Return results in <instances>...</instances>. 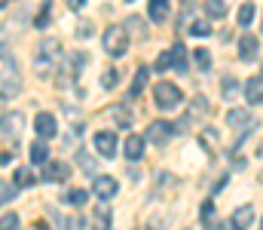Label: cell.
<instances>
[{
  "instance_id": "cb8c5ba5",
  "label": "cell",
  "mask_w": 263,
  "mask_h": 230,
  "mask_svg": "<svg viewBox=\"0 0 263 230\" xmlns=\"http://www.w3.org/2000/svg\"><path fill=\"white\" fill-rule=\"evenodd\" d=\"M28 151H31V163H49V148H46V141H34Z\"/></svg>"
},
{
  "instance_id": "484cf974",
  "label": "cell",
  "mask_w": 263,
  "mask_h": 230,
  "mask_svg": "<svg viewBox=\"0 0 263 230\" xmlns=\"http://www.w3.org/2000/svg\"><path fill=\"white\" fill-rule=\"evenodd\" d=\"M254 15H257V9H254V3H242V6H239V25H242V28H251V22H254Z\"/></svg>"
},
{
  "instance_id": "f6af8a7d",
  "label": "cell",
  "mask_w": 263,
  "mask_h": 230,
  "mask_svg": "<svg viewBox=\"0 0 263 230\" xmlns=\"http://www.w3.org/2000/svg\"><path fill=\"white\" fill-rule=\"evenodd\" d=\"M260 77H263V74H260Z\"/></svg>"
},
{
  "instance_id": "ba28073f",
  "label": "cell",
  "mask_w": 263,
  "mask_h": 230,
  "mask_svg": "<svg viewBox=\"0 0 263 230\" xmlns=\"http://www.w3.org/2000/svg\"><path fill=\"white\" fill-rule=\"evenodd\" d=\"M175 135V126L172 123H165V120H156V123H150V129H147V135L144 138H150V145H168V138Z\"/></svg>"
},
{
  "instance_id": "7402d4cb",
  "label": "cell",
  "mask_w": 263,
  "mask_h": 230,
  "mask_svg": "<svg viewBox=\"0 0 263 230\" xmlns=\"http://www.w3.org/2000/svg\"><path fill=\"white\" fill-rule=\"evenodd\" d=\"M92 221H95V224H92V230H110V209H107V206H98Z\"/></svg>"
},
{
  "instance_id": "ac0fdd59",
  "label": "cell",
  "mask_w": 263,
  "mask_h": 230,
  "mask_svg": "<svg viewBox=\"0 0 263 230\" xmlns=\"http://www.w3.org/2000/svg\"><path fill=\"white\" fill-rule=\"evenodd\" d=\"M168 12H172V6H168L165 0H153V3L147 6V15H150L153 22H165V19H168Z\"/></svg>"
},
{
  "instance_id": "e0dca14e",
  "label": "cell",
  "mask_w": 263,
  "mask_h": 230,
  "mask_svg": "<svg viewBox=\"0 0 263 230\" xmlns=\"http://www.w3.org/2000/svg\"><path fill=\"white\" fill-rule=\"evenodd\" d=\"M199 218H202V227H205V230H217V218H214V200H205V203H202Z\"/></svg>"
},
{
  "instance_id": "6da1fadb",
  "label": "cell",
  "mask_w": 263,
  "mask_h": 230,
  "mask_svg": "<svg viewBox=\"0 0 263 230\" xmlns=\"http://www.w3.org/2000/svg\"><path fill=\"white\" fill-rule=\"evenodd\" d=\"M153 101H156L159 111H178V108L184 104V92H181L175 83L162 80V83L153 86Z\"/></svg>"
},
{
  "instance_id": "f1b7e54d",
  "label": "cell",
  "mask_w": 263,
  "mask_h": 230,
  "mask_svg": "<svg viewBox=\"0 0 263 230\" xmlns=\"http://www.w3.org/2000/svg\"><path fill=\"white\" fill-rule=\"evenodd\" d=\"M31 184H37L34 172H31V169H18V172H15V187H31Z\"/></svg>"
},
{
  "instance_id": "7bdbcfd3",
  "label": "cell",
  "mask_w": 263,
  "mask_h": 230,
  "mask_svg": "<svg viewBox=\"0 0 263 230\" xmlns=\"http://www.w3.org/2000/svg\"><path fill=\"white\" fill-rule=\"evenodd\" d=\"M34 230H49V227H46V224H43V221H37V227H34Z\"/></svg>"
},
{
  "instance_id": "9c48e42d",
  "label": "cell",
  "mask_w": 263,
  "mask_h": 230,
  "mask_svg": "<svg viewBox=\"0 0 263 230\" xmlns=\"http://www.w3.org/2000/svg\"><path fill=\"white\" fill-rule=\"evenodd\" d=\"M117 190H120L117 178H110V175H95L92 178V193L98 200H110V197H117Z\"/></svg>"
},
{
  "instance_id": "8fae6325",
  "label": "cell",
  "mask_w": 263,
  "mask_h": 230,
  "mask_svg": "<svg viewBox=\"0 0 263 230\" xmlns=\"http://www.w3.org/2000/svg\"><path fill=\"white\" fill-rule=\"evenodd\" d=\"M257 56H260V40L254 34H242V40H239V59L242 62H254Z\"/></svg>"
},
{
  "instance_id": "d6986e66",
  "label": "cell",
  "mask_w": 263,
  "mask_h": 230,
  "mask_svg": "<svg viewBox=\"0 0 263 230\" xmlns=\"http://www.w3.org/2000/svg\"><path fill=\"white\" fill-rule=\"evenodd\" d=\"M110 120H114L117 126H123V129H126V126L132 123V111L126 108V104H114V108H110Z\"/></svg>"
},
{
  "instance_id": "b9f144b4",
  "label": "cell",
  "mask_w": 263,
  "mask_h": 230,
  "mask_svg": "<svg viewBox=\"0 0 263 230\" xmlns=\"http://www.w3.org/2000/svg\"><path fill=\"white\" fill-rule=\"evenodd\" d=\"M6 163H12V153H9V151L0 153V166H6Z\"/></svg>"
},
{
  "instance_id": "f546056e",
  "label": "cell",
  "mask_w": 263,
  "mask_h": 230,
  "mask_svg": "<svg viewBox=\"0 0 263 230\" xmlns=\"http://www.w3.org/2000/svg\"><path fill=\"white\" fill-rule=\"evenodd\" d=\"M15 190H18L15 184H9V181L0 178V206H3V203H12V200H15Z\"/></svg>"
},
{
  "instance_id": "d4e9b609",
  "label": "cell",
  "mask_w": 263,
  "mask_h": 230,
  "mask_svg": "<svg viewBox=\"0 0 263 230\" xmlns=\"http://www.w3.org/2000/svg\"><path fill=\"white\" fill-rule=\"evenodd\" d=\"M147 77H150V71H147V68H138V71H135V80H132V89H129L132 98H138V95H141V89H144Z\"/></svg>"
},
{
  "instance_id": "30bf717a",
  "label": "cell",
  "mask_w": 263,
  "mask_h": 230,
  "mask_svg": "<svg viewBox=\"0 0 263 230\" xmlns=\"http://www.w3.org/2000/svg\"><path fill=\"white\" fill-rule=\"evenodd\" d=\"M34 129H37V135H40V141H43V138H52V135L59 132V123H55V117H52L49 111H40V114L34 117Z\"/></svg>"
},
{
  "instance_id": "9a60e30c",
  "label": "cell",
  "mask_w": 263,
  "mask_h": 230,
  "mask_svg": "<svg viewBox=\"0 0 263 230\" xmlns=\"http://www.w3.org/2000/svg\"><path fill=\"white\" fill-rule=\"evenodd\" d=\"M245 98H248V104H260L263 101V77H251L245 83Z\"/></svg>"
},
{
  "instance_id": "3957f363",
  "label": "cell",
  "mask_w": 263,
  "mask_h": 230,
  "mask_svg": "<svg viewBox=\"0 0 263 230\" xmlns=\"http://www.w3.org/2000/svg\"><path fill=\"white\" fill-rule=\"evenodd\" d=\"M101 46H104V52L114 56V59L126 56V49H129V31L120 28V25H110V28L101 34Z\"/></svg>"
},
{
  "instance_id": "603a6c76",
  "label": "cell",
  "mask_w": 263,
  "mask_h": 230,
  "mask_svg": "<svg viewBox=\"0 0 263 230\" xmlns=\"http://www.w3.org/2000/svg\"><path fill=\"white\" fill-rule=\"evenodd\" d=\"M62 200H65L67 206H77V209H80V206H86V200H89V193H86L83 187H73V190H67L65 197H62Z\"/></svg>"
},
{
  "instance_id": "8d00e7d4",
  "label": "cell",
  "mask_w": 263,
  "mask_h": 230,
  "mask_svg": "<svg viewBox=\"0 0 263 230\" xmlns=\"http://www.w3.org/2000/svg\"><path fill=\"white\" fill-rule=\"evenodd\" d=\"M46 22H49V3H46V6L40 9V15L34 19V25H37V28H46Z\"/></svg>"
},
{
  "instance_id": "d6a6232c",
  "label": "cell",
  "mask_w": 263,
  "mask_h": 230,
  "mask_svg": "<svg viewBox=\"0 0 263 230\" xmlns=\"http://www.w3.org/2000/svg\"><path fill=\"white\" fill-rule=\"evenodd\" d=\"M117 83H120V74H117V68H107V71L101 74V86H104V89H114Z\"/></svg>"
},
{
  "instance_id": "e575fe53",
  "label": "cell",
  "mask_w": 263,
  "mask_h": 230,
  "mask_svg": "<svg viewBox=\"0 0 263 230\" xmlns=\"http://www.w3.org/2000/svg\"><path fill=\"white\" fill-rule=\"evenodd\" d=\"M220 92H223L227 98H233V95L239 92V83H236L233 77H223V83H220Z\"/></svg>"
},
{
  "instance_id": "7c38bea8",
  "label": "cell",
  "mask_w": 263,
  "mask_h": 230,
  "mask_svg": "<svg viewBox=\"0 0 263 230\" xmlns=\"http://www.w3.org/2000/svg\"><path fill=\"white\" fill-rule=\"evenodd\" d=\"M208 111H211L208 98H205V95H196V98H193V104H190V111H187V117H184V123H181L178 129H187V126H190L193 120H199V117H205Z\"/></svg>"
},
{
  "instance_id": "1f68e13d",
  "label": "cell",
  "mask_w": 263,
  "mask_h": 230,
  "mask_svg": "<svg viewBox=\"0 0 263 230\" xmlns=\"http://www.w3.org/2000/svg\"><path fill=\"white\" fill-rule=\"evenodd\" d=\"M187 31H190L193 37H208V34H211V28H208V22H205V19H196Z\"/></svg>"
},
{
  "instance_id": "2e32d148",
  "label": "cell",
  "mask_w": 263,
  "mask_h": 230,
  "mask_svg": "<svg viewBox=\"0 0 263 230\" xmlns=\"http://www.w3.org/2000/svg\"><path fill=\"white\" fill-rule=\"evenodd\" d=\"M144 135H126V156L129 160H141L144 156Z\"/></svg>"
},
{
  "instance_id": "4316f807",
  "label": "cell",
  "mask_w": 263,
  "mask_h": 230,
  "mask_svg": "<svg viewBox=\"0 0 263 230\" xmlns=\"http://www.w3.org/2000/svg\"><path fill=\"white\" fill-rule=\"evenodd\" d=\"M193 65H196L199 71H208V68H211V52H208V49H202V46L193 49Z\"/></svg>"
},
{
  "instance_id": "7a4b0ae2",
  "label": "cell",
  "mask_w": 263,
  "mask_h": 230,
  "mask_svg": "<svg viewBox=\"0 0 263 230\" xmlns=\"http://www.w3.org/2000/svg\"><path fill=\"white\" fill-rule=\"evenodd\" d=\"M62 59V43L55 40V37H43L40 40V46H37V71L46 77L52 74V65Z\"/></svg>"
},
{
  "instance_id": "52a82bcc",
  "label": "cell",
  "mask_w": 263,
  "mask_h": 230,
  "mask_svg": "<svg viewBox=\"0 0 263 230\" xmlns=\"http://www.w3.org/2000/svg\"><path fill=\"white\" fill-rule=\"evenodd\" d=\"M227 123H230L233 129H239V132H251V129L257 126V120L248 114V108H233V111L227 114Z\"/></svg>"
},
{
  "instance_id": "ffe728a7",
  "label": "cell",
  "mask_w": 263,
  "mask_h": 230,
  "mask_svg": "<svg viewBox=\"0 0 263 230\" xmlns=\"http://www.w3.org/2000/svg\"><path fill=\"white\" fill-rule=\"evenodd\" d=\"M227 12H230V6L223 0H208L205 3V15L208 19H227Z\"/></svg>"
},
{
  "instance_id": "5bb4252c",
  "label": "cell",
  "mask_w": 263,
  "mask_h": 230,
  "mask_svg": "<svg viewBox=\"0 0 263 230\" xmlns=\"http://www.w3.org/2000/svg\"><path fill=\"white\" fill-rule=\"evenodd\" d=\"M67 175H70V169H67V163H59V160H52V163H46V169H43V175H40V181H65Z\"/></svg>"
},
{
  "instance_id": "836d02e7",
  "label": "cell",
  "mask_w": 263,
  "mask_h": 230,
  "mask_svg": "<svg viewBox=\"0 0 263 230\" xmlns=\"http://www.w3.org/2000/svg\"><path fill=\"white\" fill-rule=\"evenodd\" d=\"M77 160H80V166H83V172H89V175H95V160L89 156L86 151H77Z\"/></svg>"
},
{
  "instance_id": "d590c367",
  "label": "cell",
  "mask_w": 263,
  "mask_h": 230,
  "mask_svg": "<svg viewBox=\"0 0 263 230\" xmlns=\"http://www.w3.org/2000/svg\"><path fill=\"white\" fill-rule=\"evenodd\" d=\"M52 218H55V230H70V224H73V221H67L62 212H52Z\"/></svg>"
},
{
  "instance_id": "4fadbf2b",
  "label": "cell",
  "mask_w": 263,
  "mask_h": 230,
  "mask_svg": "<svg viewBox=\"0 0 263 230\" xmlns=\"http://www.w3.org/2000/svg\"><path fill=\"white\" fill-rule=\"evenodd\" d=\"M230 224H233V230H248L254 224V206H251V203H248V206H239V209L233 212Z\"/></svg>"
},
{
  "instance_id": "60d3db41",
  "label": "cell",
  "mask_w": 263,
  "mask_h": 230,
  "mask_svg": "<svg viewBox=\"0 0 263 230\" xmlns=\"http://www.w3.org/2000/svg\"><path fill=\"white\" fill-rule=\"evenodd\" d=\"M67 6H70V9H73V12H77V9H83V6H86V0H70V3H67Z\"/></svg>"
},
{
  "instance_id": "8992f818",
  "label": "cell",
  "mask_w": 263,
  "mask_h": 230,
  "mask_svg": "<svg viewBox=\"0 0 263 230\" xmlns=\"http://www.w3.org/2000/svg\"><path fill=\"white\" fill-rule=\"evenodd\" d=\"M120 151V141H117V135L114 132H95V153L98 156H104V160H110V156H117Z\"/></svg>"
},
{
  "instance_id": "277c9868",
  "label": "cell",
  "mask_w": 263,
  "mask_h": 230,
  "mask_svg": "<svg viewBox=\"0 0 263 230\" xmlns=\"http://www.w3.org/2000/svg\"><path fill=\"white\" fill-rule=\"evenodd\" d=\"M18 89H22V77L15 68V59H9L0 65V98H12L18 95Z\"/></svg>"
},
{
  "instance_id": "ee69618b",
  "label": "cell",
  "mask_w": 263,
  "mask_h": 230,
  "mask_svg": "<svg viewBox=\"0 0 263 230\" xmlns=\"http://www.w3.org/2000/svg\"><path fill=\"white\" fill-rule=\"evenodd\" d=\"M260 230H263V224H260Z\"/></svg>"
},
{
  "instance_id": "83f0119b",
  "label": "cell",
  "mask_w": 263,
  "mask_h": 230,
  "mask_svg": "<svg viewBox=\"0 0 263 230\" xmlns=\"http://www.w3.org/2000/svg\"><path fill=\"white\" fill-rule=\"evenodd\" d=\"M175 65V49H165L159 59H156V65H153V71H168Z\"/></svg>"
},
{
  "instance_id": "ab89813d",
  "label": "cell",
  "mask_w": 263,
  "mask_h": 230,
  "mask_svg": "<svg viewBox=\"0 0 263 230\" xmlns=\"http://www.w3.org/2000/svg\"><path fill=\"white\" fill-rule=\"evenodd\" d=\"M9 59H12V56H9V49H6V43H0V65H3V62H9Z\"/></svg>"
},
{
  "instance_id": "44dd1931",
  "label": "cell",
  "mask_w": 263,
  "mask_h": 230,
  "mask_svg": "<svg viewBox=\"0 0 263 230\" xmlns=\"http://www.w3.org/2000/svg\"><path fill=\"white\" fill-rule=\"evenodd\" d=\"M199 141H202L208 151H214V148H217V141H220V132H217L214 126H205V129L199 132Z\"/></svg>"
},
{
  "instance_id": "5b68a950",
  "label": "cell",
  "mask_w": 263,
  "mask_h": 230,
  "mask_svg": "<svg viewBox=\"0 0 263 230\" xmlns=\"http://www.w3.org/2000/svg\"><path fill=\"white\" fill-rule=\"evenodd\" d=\"M25 129V114L22 111H9L0 117V141H15Z\"/></svg>"
},
{
  "instance_id": "4dcf8cb0",
  "label": "cell",
  "mask_w": 263,
  "mask_h": 230,
  "mask_svg": "<svg viewBox=\"0 0 263 230\" xmlns=\"http://www.w3.org/2000/svg\"><path fill=\"white\" fill-rule=\"evenodd\" d=\"M0 230H22V221H18V215H15V212H6V215L0 218Z\"/></svg>"
},
{
  "instance_id": "74e56055",
  "label": "cell",
  "mask_w": 263,
  "mask_h": 230,
  "mask_svg": "<svg viewBox=\"0 0 263 230\" xmlns=\"http://www.w3.org/2000/svg\"><path fill=\"white\" fill-rule=\"evenodd\" d=\"M77 34L80 37H92V22H80L77 25Z\"/></svg>"
},
{
  "instance_id": "f35d334b",
  "label": "cell",
  "mask_w": 263,
  "mask_h": 230,
  "mask_svg": "<svg viewBox=\"0 0 263 230\" xmlns=\"http://www.w3.org/2000/svg\"><path fill=\"white\" fill-rule=\"evenodd\" d=\"M129 25L135 28V34H138V37H147V31L141 28V19H135V15H132V19H129Z\"/></svg>"
}]
</instances>
